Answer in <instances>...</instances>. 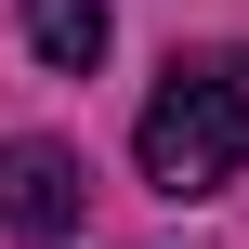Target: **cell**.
<instances>
[{"label": "cell", "mask_w": 249, "mask_h": 249, "mask_svg": "<svg viewBox=\"0 0 249 249\" xmlns=\"http://www.w3.org/2000/svg\"><path fill=\"white\" fill-rule=\"evenodd\" d=\"M131 158H144L158 197H223L236 158H249V66L236 53H171V79L144 92Z\"/></svg>", "instance_id": "obj_1"}, {"label": "cell", "mask_w": 249, "mask_h": 249, "mask_svg": "<svg viewBox=\"0 0 249 249\" xmlns=\"http://www.w3.org/2000/svg\"><path fill=\"white\" fill-rule=\"evenodd\" d=\"M79 197H92V184H79V158H66V144H53V131H13V144H0V223H13V236H79Z\"/></svg>", "instance_id": "obj_2"}, {"label": "cell", "mask_w": 249, "mask_h": 249, "mask_svg": "<svg viewBox=\"0 0 249 249\" xmlns=\"http://www.w3.org/2000/svg\"><path fill=\"white\" fill-rule=\"evenodd\" d=\"M26 53H39V66H66V79H79V66H92V53H105V0H26Z\"/></svg>", "instance_id": "obj_3"}]
</instances>
